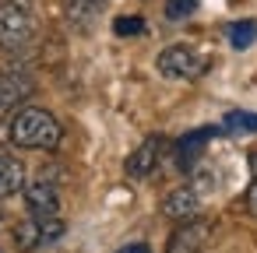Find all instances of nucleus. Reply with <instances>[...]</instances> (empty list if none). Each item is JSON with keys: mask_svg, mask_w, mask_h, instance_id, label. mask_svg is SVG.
I'll return each mask as SVG.
<instances>
[{"mask_svg": "<svg viewBox=\"0 0 257 253\" xmlns=\"http://www.w3.org/2000/svg\"><path fill=\"white\" fill-rule=\"evenodd\" d=\"M8 141L15 148H29V151H53L64 141V127L50 109L22 106L8 123Z\"/></svg>", "mask_w": 257, "mask_h": 253, "instance_id": "nucleus-1", "label": "nucleus"}, {"mask_svg": "<svg viewBox=\"0 0 257 253\" xmlns=\"http://www.w3.org/2000/svg\"><path fill=\"white\" fill-rule=\"evenodd\" d=\"M39 22L36 0H0V50H25L39 36Z\"/></svg>", "mask_w": 257, "mask_h": 253, "instance_id": "nucleus-2", "label": "nucleus"}, {"mask_svg": "<svg viewBox=\"0 0 257 253\" xmlns=\"http://www.w3.org/2000/svg\"><path fill=\"white\" fill-rule=\"evenodd\" d=\"M64 232H67V221H64L60 214H50V218L25 214V218L11 228V239H15V249H18V253H36V249H43V246L60 242Z\"/></svg>", "mask_w": 257, "mask_h": 253, "instance_id": "nucleus-3", "label": "nucleus"}, {"mask_svg": "<svg viewBox=\"0 0 257 253\" xmlns=\"http://www.w3.org/2000/svg\"><path fill=\"white\" fill-rule=\"evenodd\" d=\"M155 67H159V74L169 78V81H194V78L204 74L208 60H204L190 43H173V46H166V50L155 57Z\"/></svg>", "mask_w": 257, "mask_h": 253, "instance_id": "nucleus-4", "label": "nucleus"}, {"mask_svg": "<svg viewBox=\"0 0 257 253\" xmlns=\"http://www.w3.org/2000/svg\"><path fill=\"white\" fill-rule=\"evenodd\" d=\"M201 207H204V197H201L194 186H173V190L162 197V214H166L173 225L197 221V218H201Z\"/></svg>", "mask_w": 257, "mask_h": 253, "instance_id": "nucleus-5", "label": "nucleus"}, {"mask_svg": "<svg viewBox=\"0 0 257 253\" xmlns=\"http://www.w3.org/2000/svg\"><path fill=\"white\" fill-rule=\"evenodd\" d=\"M215 137H218V127H197V130H190V134H183V137L173 144L176 169H180V172H194L197 162H201V155H204V148H208V141H215Z\"/></svg>", "mask_w": 257, "mask_h": 253, "instance_id": "nucleus-6", "label": "nucleus"}, {"mask_svg": "<svg viewBox=\"0 0 257 253\" xmlns=\"http://www.w3.org/2000/svg\"><path fill=\"white\" fill-rule=\"evenodd\" d=\"M36 92V81L25 71H8L0 74V120L15 116L22 109V102H29V95Z\"/></svg>", "mask_w": 257, "mask_h": 253, "instance_id": "nucleus-7", "label": "nucleus"}, {"mask_svg": "<svg viewBox=\"0 0 257 253\" xmlns=\"http://www.w3.org/2000/svg\"><path fill=\"white\" fill-rule=\"evenodd\" d=\"M162 155H166V137H159V134H152V137H145L134 151H131V158H127V176L131 179H148L155 169H159V162H162Z\"/></svg>", "mask_w": 257, "mask_h": 253, "instance_id": "nucleus-8", "label": "nucleus"}, {"mask_svg": "<svg viewBox=\"0 0 257 253\" xmlns=\"http://www.w3.org/2000/svg\"><path fill=\"white\" fill-rule=\"evenodd\" d=\"M22 197H25L29 214H36V218L60 214V190H57V183H53V179H46V176H39V179L25 183Z\"/></svg>", "mask_w": 257, "mask_h": 253, "instance_id": "nucleus-9", "label": "nucleus"}, {"mask_svg": "<svg viewBox=\"0 0 257 253\" xmlns=\"http://www.w3.org/2000/svg\"><path fill=\"white\" fill-rule=\"evenodd\" d=\"M208 246H211V225L197 218V221L176 225V232L169 235L166 253H208Z\"/></svg>", "mask_w": 257, "mask_h": 253, "instance_id": "nucleus-10", "label": "nucleus"}, {"mask_svg": "<svg viewBox=\"0 0 257 253\" xmlns=\"http://www.w3.org/2000/svg\"><path fill=\"white\" fill-rule=\"evenodd\" d=\"M106 15V0H64V25L78 36H88Z\"/></svg>", "mask_w": 257, "mask_h": 253, "instance_id": "nucleus-11", "label": "nucleus"}, {"mask_svg": "<svg viewBox=\"0 0 257 253\" xmlns=\"http://www.w3.org/2000/svg\"><path fill=\"white\" fill-rule=\"evenodd\" d=\"M25 165L11 151H0V200H11L25 190Z\"/></svg>", "mask_w": 257, "mask_h": 253, "instance_id": "nucleus-12", "label": "nucleus"}, {"mask_svg": "<svg viewBox=\"0 0 257 253\" xmlns=\"http://www.w3.org/2000/svg\"><path fill=\"white\" fill-rule=\"evenodd\" d=\"M257 43V22H250V18H243V22H232L229 25V46L232 50H250Z\"/></svg>", "mask_w": 257, "mask_h": 253, "instance_id": "nucleus-13", "label": "nucleus"}, {"mask_svg": "<svg viewBox=\"0 0 257 253\" xmlns=\"http://www.w3.org/2000/svg\"><path fill=\"white\" fill-rule=\"evenodd\" d=\"M222 127L229 134H257V113H229Z\"/></svg>", "mask_w": 257, "mask_h": 253, "instance_id": "nucleus-14", "label": "nucleus"}, {"mask_svg": "<svg viewBox=\"0 0 257 253\" xmlns=\"http://www.w3.org/2000/svg\"><path fill=\"white\" fill-rule=\"evenodd\" d=\"M197 4H201V0H166V18L169 22H187L194 11H197Z\"/></svg>", "mask_w": 257, "mask_h": 253, "instance_id": "nucleus-15", "label": "nucleus"}, {"mask_svg": "<svg viewBox=\"0 0 257 253\" xmlns=\"http://www.w3.org/2000/svg\"><path fill=\"white\" fill-rule=\"evenodd\" d=\"M113 32H116V36H141V32H145V18H138V15H123V18L113 22Z\"/></svg>", "mask_w": 257, "mask_h": 253, "instance_id": "nucleus-16", "label": "nucleus"}, {"mask_svg": "<svg viewBox=\"0 0 257 253\" xmlns=\"http://www.w3.org/2000/svg\"><path fill=\"white\" fill-rule=\"evenodd\" d=\"M246 207L257 218V151L250 155V190H246Z\"/></svg>", "mask_w": 257, "mask_h": 253, "instance_id": "nucleus-17", "label": "nucleus"}, {"mask_svg": "<svg viewBox=\"0 0 257 253\" xmlns=\"http://www.w3.org/2000/svg\"><path fill=\"white\" fill-rule=\"evenodd\" d=\"M116 253H152V246H148V242H127V246H120Z\"/></svg>", "mask_w": 257, "mask_h": 253, "instance_id": "nucleus-18", "label": "nucleus"}, {"mask_svg": "<svg viewBox=\"0 0 257 253\" xmlns=\"http://www.w3.org/2000/svg\"><path fill=\"white\" fill-rule=\"evenodd\" d=\"M4 144H8V127L0 123V151H4Z\"/></svg>", "mask_w": 257, "mask_h": 253, "instance_id": "nucleus-19", "label": "nucleus"}, {"mask_svg": "<svg viewBox=\"0 0 257 253\" xmlns=\"http://www.w3.org/2000/svg\"><path fill=\"white\" fill-rule=\"evenodd\" d=\"M0 253H4V239H0Z\"/></svg>", "mask_w": 257, "mask_h": 253, "instance_id": "nucleus-20", "label": "nucleus"}]
</instances>
